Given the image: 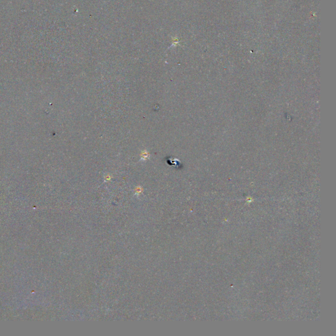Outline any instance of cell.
I'll use <instances>...</instances> for the list:
<instances>
[{"mask_svg":"<svg viewBox=\"0 0 336 336\" xmlns=\"http://www.w3.org/2000/svg\"><path fill=\"white\" fill-rule=\"evenodd\" d=\"M179 43V39L177 38H174L172 39V45H171V46H177Z\"/></svg>","mask_w":336,"mask_h":336,"instance_id":"obj_1","label":"cell"}]
</instances>
